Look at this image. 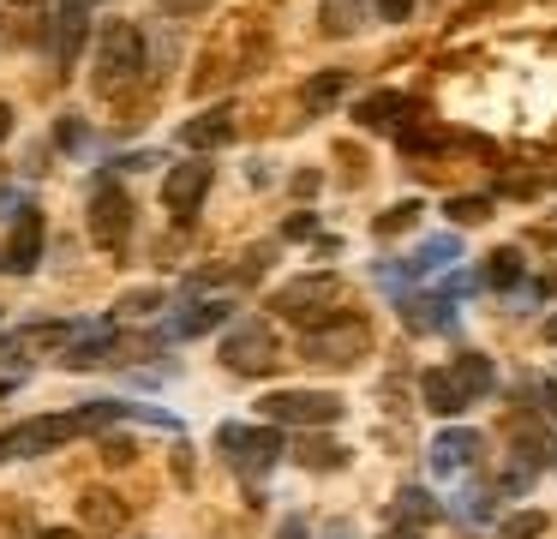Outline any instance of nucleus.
<instances>
[{"label": "nucleus", "mask_w": 557, "mask_h": 539, "mask_svg": "<svg viewBox=\"0 0 557 539\" xmlns=\"http://www.w3.org/2000/svg\"><path fill=\"white\" fill-rule=\"evenodd\" d=\"M157 306H162V287H145V294H126L121 299L126 318H145V311H157Z\"/></svg>", "instance_id": "30"}, {"label": "nucleus", "mask_w": 557, "mask_h": 539, "mask_svg": "<svg viewBox=\"0 0 557 539\" xmlns=\"http://www.w3.org/2000/svg\"><path fill=\"white\" fill-rule=\"evenodd\" d=\"M73 335H78V323H30V330L7 335V342H0V354H7V359H37V354L66 347Z\"/></svg>", "instance_id": "14"}, {"label": "nucleus", "mask_w": 557, "mask_h": 539, "mask_svg": "<svg viewBox=\"0 0 557 539\" xmlns=\"http://www.w3.org/2000/svg\"><path fill=\"white\" fill-rule=\"evenodd\" d=\"M342 90H348V72L330 66V72H318V78L300 90V108H306V114H324V108H336V102H342Z\"/></svg>", "instance_id": "21"}, {"label": "nucleus", "mask_w": 557, "mask_h": 539, "mask_svg": "<svg viewBox=\"0 0 557 539\" xmlns=\"http://www.w3.org/2000/svg\"><path fill=\"white\" fill-rule=\"evenodd\" d=\"M420 222V204H389L384 216H377V234H401V228Z\"/></svg>", "instance_id": "28"}, {"label": "nucleus", "mask_w": 557, "mask_h": 539, "mask_svg": "<svg viewBox=\"0 0 557 539\" xmlns=\"http://www.w3.org/2000/svg\"><path fill=\"white\" fill-rule=\"evenodd\" d=\"M138 78H145V30L126 19H109L97 30V72H90V84H97L102 102H121Z\"/></svg>", "instance_id": "2"}, {"label": "nucleus", "mask_w": 557, "mask_h": 539, "mask_svg": "<svg viewBox=\"0 0 557 539\" xmlns=\"http://www.w3.org/2000/svg\"><path fill=\"white\" fill-rule=\"evenodd\" d=\"M509 443H516V462H528V467H540L552 455V431L528 414H509Z\"/></svg>", "instance_id": "19"}, {"label": "nucleus", "mask_w": 557, "mask_h": 539, "mask_svg": "<svg viewBox=\"0 0 557 539\" xmlns=\"http://www.w3.org/2000/svg\"><path fill=\"white\" fill-rule=\"evenodd\" d=\"M222 318H228V306H222V299H205V306H193L181 318V335H205V330H216Z\"/></svg>", "instance_id": "26"}, {"label": "nucleus", "mask_w": 557, "mask_h": 539, "mask_svg": "<svg viewBox=\"0 0 557 539\" xmlns=\"http://www.w3.org/2000/svg\"><path fill=\"white\" fill-rule=\"evenodd\" d=\"M234 108H210V114H198V120H186V150H222V144H234Z\"/></svg>", "instance_id": "15"}, {"label": "nucleus", "mask_w": 557, "mask_h": 539, "mask_svg": "<svg viewBox=\"0 0 557 539\" xmlns=\"http://www.w3.org/2000/svg\"><path fill=\"white\" fill-rule=\"evenodd\" d=\"M540 534H545V510H521L497 527V539H540Z\"/></svg>", "instance_id": "27"}, {"label": "nucleus", "mask_w": 557, "mask_h": 539, "mask_svg": "<svg viewBox=\"0 0 557 539\" xmlns=\"http://www.w3.org/2000/svg\"><path fill=\"white\" fill-rule=\"evenodd\" d=\"M480 455H485V438H480V431H437V438H432V450H425V462H432V474H468V467L473 462H480Z\"/></svg>", "instance_id": "13"}, {"label": "nucleus", "mask_w": 557, "mask_h": 539, "mask_svg": "<svg viewBox=\"0 0 557 539\" xmlns=\"http://www.w3.org/2000/svg\"><path fill=\"white\" fill-rule=\"evenodd\" d=\"M282 234H288V240H306V234H312V216H294V222L282 228Z\"/></svg>", "instance_id": "36"}, {"label": "nucleus", "mask_w": 557, "mask_h": 539, "mask_svg": "<svg viewBox=\"0 0 557 539\" xmlns=\"http://www.w3.org/2000/svg\"><path fill=\"white\" fill-rule=\"evenodd\" d=\"M485 390H492V359H485V354H456V359H444V366H432L420 378L425 407L444 414V419L461 414V407H473Z\"/></svg>", "instance_id": "3"}, {"label": "nucleus", "mask_w": 557, "mask_h": 539, "mask_svg": "<svg viewBox=\"0 0 557 539\" xmlns=\"http://www.w3.org/2000/svg\"><path fill=\"white\" fill-rule=\"evenodd\" d=\"M276 539H306V522H300V515H288V522L276 527Z\"/></svg>", "instance_id": "35"}, {"label": "nucleus", "mask_w": 557, "mask_h": 539, "mask_svg": "<svg viewBox=\"0 0 557 539\" xmlns=\"http://www.w3.org/2000/svg\"><path fill=\"white\" fill-rule=\"evenodd\" d=\"M456 252H461V240H456V234H437V240H425V246L413 252L408 264H401V270H444V264L456 258Z\"/></svg>", "instance_id": "25"}, {"label": "nucleus", "mask_w": 557, "mask_h": 539, "mask_svg": "<svg viewBox=\"0 0 557 539\" xmlns=\"http://www.w3.org/2000/svg\"><path fill=\"white\" fill-rule=\"evenodd\" d=\"M216 443L234 455V467H240L246 479H264L270 467H276V455H282V431H276V419H270V426H222V431H216Z\"/></svg>", "instance_id": "9"}, {"label": "nucleus", "mask_w": 557, "mask_h": 539, "mask_svg": "<svg viewBox=\"0 0 557 539\" xmlns=\"http://www.w3.org/2000/svg\"><path fill=\"white\" fill-rule=\"evenodd\" d=\"M264 419H276V426H300V431H312V426H336L342 419V395H330V390H276V395H264Z\"/></svg>", "instance_id": "8"}, {"label": "nucleus", "mask_w": 557, "mask_h": 539, "mask_svg": "<svg viewBox=\"0 0 557 539\" xmlns=\"http://www.w3.org/2000/svg\"><path fill=\"white\" fill-rule=\"evenodd\" d=\"M7 138H13V108L0 102V144H7Z\"/></svg>", "instance_id": "38"}, {"label": "nucleus", "mask_w": 557, "mask_h": 539, "mask_svg": "<svg viewBox=\"0 0 557 539\" xmlns=\"http://www.w3.org/2000/svg\"><path fill=\"white\" fill-rule=\"evenodd\" d=\"M545 342L557 347V311H552V318H545Z\"/></svg>", "instance_id": "41"}, {"label": "nucleus", "mask_w": 557, "mask_h": 539, "mask_svg": "<svg viewBox=\"0 0 557 539\" xmlns=\"http://www.w3.org/2000/svg\"><path fill=\"white\" fill-rule=\"evenodd\" d=\"M401 323L413 335H444V330H456V311H449L444 294H425V299H401Z\"/></svg>", "instance_id": "16"}, {"label": "nucleus", "mask_w": 557, "mask_h": 539, "mask_svg": "<svg viewBox=\"0 0 557 539\" xmlns=\"http://www.w3.org/2000/svg\"><path fill=\"white\" fill-rule=\"evenodd\" d=\"M372 7L384 12V24H401V19L413 12V0H372Z\"/></svg>", "instance_id": "32"}, {"label": "nucleus", "mask_w": 557, "mask_h": 539, "mask_svg": "<svg viewBox=\"0 0 557 539\" xmlns=\"http://www.w3.org/2000/svg\"><path fill=\"white\" fill-rule=\"evenodd\" d=\"M205 192H210V162H205V156H193V162L169 168V180H162V204H169L181 222H193V216H198Z\"/></svg>", "instance_id": "10"}, {"label": "nucleus", "mask_w": 557, "mask_h": 539, "mask_svg": "<svg viewBox=\"0 0 557 539\" xmlns=\"http://www.w3.org/2000/svg\"><path fill=\"white\" fill-rule=\"evenodd\" d=\"M480 282H485V287H516V282H521V252H516V246H497L492 258H485Z\"/></svg>", "instance_id": "23"}, {"label": "nucleus", "mask_w": 557, "mask_h": 539, "mask_svg": "<svg viewBox=\"0 0 557 539\" xmlns=\"http://www.w3.org/2000/svg\"><path fill=\"white\" fill-rule=\"evenodd\" d=\"M162 12H174V19H193V12H205L210 0H157Z\"/></svg>", "instance_id": "34"}, {"label": "nucleus", "mask_w": 557, "mask_h": 539, "mask_svg": "<svg viewBox=\"0 0 557 539\" xmlns=\"http://www.w3.org/2000/svg\"><path fill=\"white\" fill-rule=\"evenodd\" d=\"M366 19L360 0H318V24H324V36H354Z\"/></svg>", "instance_id": "22"}, {"label": "nucleus", "mask_w": 557, "mask_h": 539, "mask_svg": "<svg viewBox=\"0 0 557 539\" xmlns=\"http://www.w3.org/2000/svg\"><path fill=\"white\" fill-rule=\"evenodd\" d=\"M222 366L240 371V378H264V371H276L282 347H276V335H270V323H258V318L234 323V330L222 335Z\"/></svg>", "instance_id": "7"}, {"label": "nucleus", "mask_w": 557, "mask_h": 539, "mask_svg": "<svg viewBox=\"0 0 557 539\" xmlns=\"http://www.w3.org/2000/svg\"><path fill=\"white\" fill-rule=\"evenodd\" d=\"M336 306H342V282L330 270L294 275L288 287H276V294H270V311H276V318H288V323H300V330L330 323V318H336Z\"/></svg>", "instance_id": "5"}, {"label": "nucleus", "mask_w": 557, "mask_h": 539, "mask_svg": "<svg viewBox=\"0 0 557 539\" xmlns=\"http://www.w3.org/2000/svg\"><path fill=\"white\" fill-rule=\"evenodd\" d=\"M78 42H85V0H66L61 19H54V66L61 72H73Z\"/></svg>", "instance_id": "17"}, {"label": "nucleus", "mask_w": 557, "mask_h": 539, "mask_svg": "<svg viewBox=\"0 0 557 539\" xmlns=\"http://www.w3.org/2000/svg\"><path fill=\"white\" fill-rule=\"evenodd\" d=\"M102 455H109L114 467H126V462H133L138 450H133V443H126V438H109V443H102Z\"/></svg>", "instance_id": "33"}, {"label": "nucleus", "mask_w": 557, "mask_h": 539, "mask_svg": "<svg viewBox=\"0 0 557 539\" xmlns=\"http://www.w3.org/2000/svg\"><path fill=\"white\" fill-rule=\"evenodd\" d=\"M444 216H456V222H485V216H492V198H449Z\"/></svg>", "instance_id": "29"}, {"label": "nucleus", "mask_w": 557, "mask_h": 539, "mask_svg": "<svg viewBox=\"0 0 557 539\" xmlns=\"http://www.w3.org/2000/svg\"><path fill=\"white\" fill-rule=\"evenodd\" d=\"M408 114H413V102H408V96H396V90H377V96H366V102H360V120H366L372 132L401 126Z\"/></svg>", "instance_id": "20"}, {"label": "nucleus", "mask_w": 557, "mask_h": 539, "mask_svg": "<svg viewBox=\"0 0 557 539\" xmlns=\"http://www.w3.org/2000/svg\"><path fill=\"white\" fill-rule=\"evenodd\" d=\"M78 522H85V534H97V539H114L126 522H133V510H126V498H121V491H109V486H90V491H78Z\"/></svg>", "instance_id": "12"}, {"label": "nucleus", "mask_w": 557, "mask_h": 539, "mask_svg": "<svg viewBox=\"0 0 557 539\" xmlns=\"http://www.w3.org/2000/svg\"><path fill=\"white\" fill-rule=\"evenodd\" d=\"M37 539H78V534H66V527H54V534H37Z\"/></svg>", "instance_id": "42"}, {"label": "nucleus", "mask_w": 557, "mask_h": 539, "mask_svg": "<svg viewBox=\"0 0 557 539\" xmlns=\"http://www.w3.org/2000/svg\"><path fill=\"white\" fill-rule=\"evenodd\" d=\"M300 467H312V474H330V467H342L348 462V450H342V443H324V438H300Z\"/></svg>", "instance_id": "24"}, {"label": "nucleus", "mask_w": 557, "mask_h": 539, "mask_svg": "<svg viewBox=\"0 0 557 539\" xmlns=\"http://www.w3.org/2000/svg\"><path fill=\"white\" fill-rule=\"evenodd\" d=\"M90 240H97L109 258H121L126 240H133V198L121 192L114 174H102L97 186H90Z\"/></svg>", "instance_id": "6"}, {"label": "nucleus", "mask_w": 557, "mask_h": 539, "mask_svg": "<svg viewBox=\"0 0 557 539\" xmlns=\"http://www.w3.org/2000/svg\"><path fill=\"white\" fill-rule=\"evenodd\" d=\"M437 522V503H432V491H420V486H401L396 491V503H389V527H408V534H420V527H432Z\"/></svg>", "instance_id": "18"}, {"label": "nucleus", "mask_w": 557, "mask_h": 539, "mask_svg": "<svg viewBox=\"0 0 557 539\" xmlns=\"http://www.w3.org/2000/svg\"><path fill=\"white\" fill-rule=\"evenodd\" d=\"M336 162L348 168V186H360V180H366V156L354 150V144H342V150H336Z\"/></svg>", "instance_id": "31"}, {"label": "nucleus", "mask_w": 557, "mask_h": 539, "mask_svg": "<svg viewBox=\"0 0 557 539\" xmlns=\"http://www.w3.org/2000/svg\"><path fill=\"white\" fill-rule=\"evenodd\" d=\"M294 192H300V198H312V192H318V174H312V168H306V174H294Z\"/></svg>", "instance_id": "37"}, {"label": "nucleus", "mask_w": 557, "mask_h": 539, "mask_svg": "<svg viewBox=\"0 0 557 539\" xmlns=\"http://www.w3.org/2000/svg\"><path fill=\"white\" fill-rule=\"evenodd\" d=\"M540 395L552 402V414H557V383H540Z\"/></svg>", "instance_id": "40"}, {"label": "nucleus", "mask_w": 557, "mask_h": 539, "mask_svg": "<svg viewBox=\"0 0 557 539\" xmlns=\"http://www.w3.org/2000/svg\"><path fill=\"white\" fill-rule=\"evenodd\" d=\"M324 539H354V527H348V522H336V527H330Z\"/></svg>", "instance_id": "39"}, {"label": "nucleus", "mask_w": 557, "mask_h": 539, "mask_svg": "<svg viewBox=\"0 0 557 539\" xmlns=\"http://www.w3.org/2000/svg\"><path fill=\"white\" fill-rule=\"evenodd\" d=\"M372 354V323L354 318V311H336L330 323H318V330H300V359L306 366H360V359Z\"/></svg>", "instance_id": "4"}, {"label": "nucleus", "mask_w": 557, "mask_h": 539, "mask_svg": "<svg viewBox=\"0 0 557 539\" xmlns=\"http://www.w3.org/2000/svg\"><path fill=\"white\" fill-rule=\"evenodd\" d=\"M42 264V210H18L13 234H7V246H0V270L7 275H30Z\"/></svg>", "instance_id": "11"}, {"label": "nucleus", "mask_w": 557, "mask_h": 539, "mask_svg": "<svg viewBox=\"0 0 557 539\" xmlns=\"http://www.w3.org/2000/svg\"><path fill=\"white\" fill-rule=\"evenodd\" d=\"M121 402H90L78 414H37V419H18L13 431H0V462H30V455H49L61 443H73L78 431H102L109 419H121Z\"/></svg>", "instance_id": "1"}]
</instances>
